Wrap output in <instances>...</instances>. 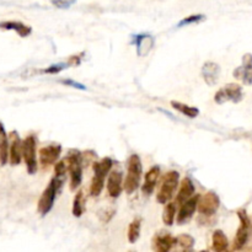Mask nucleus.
I'll return each mask as SVG.
<instances>
[{
    "mask_svg": "<svg viewBox=\"0 0 252 252\" xmlns=\"http://www.w3.org/2000/svg\"><path fill=\"white\" fill-rule=\"evenodd\" d=\"M63 182L64 179L54 176L53 179L51 180V182L48 184V186L46 187V189L43 191L42 196L39 197L38 203H37V212H38L41 216H47V214L52 211L57 196L59 194L62 186H63Z\"/></svg>",
    "mask_w": 252,
    "mask_h": 252,
    "instance_id": "obj_1",
    "label": "nucleus"
},
{
    "mask_svg": "<svg viewBox=\"0 0 252 252\" xmlns=\"http://www.w3.org/2000/svg\"><path fill=\"white\" fill-rule=\"evenodd\" d=\"M113 161L111 158H103L100 161L94 162V177L91 180L90 185V196L97 197L102 192L103 186H105V180L107 175L111 172Z\"/></svg>",
    "mask_w": 252,
    "mask_h": 252,
    "instance_id": "obj_2",
    "label": "nucleus"
},
{
    "mask_svg": "<svg viewBox=\"0 0 252 252\" xmlns=\"http://www.w3.org/2000/svg\"><path fill=\"white\" fill-rule=\"evenodd\" d=\"M142 160L137 154H132L128 158L127 176H126L125 184H123V187H125V191L127 192V194H132L137 191L140 184V179H142Z\"/></svg>",
    "mask_w": 252,
    "mask_h": 252,
    "instance_id": "obj_3",
    "label": "nucleus"
},
{
    "mask_svg": "<svg viewBox=\"0 0 252 252\" xmlns=\"http://www.w3.org/2000/svg\"><path fill=\"white\" fill-rule=\"evenodd\" d=\"M64 160L66 161L68 174L70 177V189L75 191L83 180V157L78 150H70Z\"/></svg>",
    "mask_w": 252,
    "mask_h": 252,
    "instance_id": "obj_4",
    "label": "nucleus"
},
{
    "mask_svg": "<svg viewBox=\"0 0 252 252\" xmlns=\"http://www.w3.org/2000/svg\"><path fill=\"white\" fill-rule=\"evenodd\" d=\"M22 159L26 164L27 172L34 175L38 169L37 162V139L33 134H30L22 140Z\"/></svg>",
    "mask_w": 252,
    "mask_h": 252,
    "instance_id": "obj_5",
    "label": "nucleus"
},
{
    "mask_svg": "<svg viewBox=\"0 0 252 252\" xmlns=\"http://www.w3.org/2000/svg\"><path fill=\"white\" fill-rule=\"evenodd\" d=\"M180 184V174L177 171H169L161 181L159 192L157 194V201L161 204H166L174 197L175 191Z\"/></svg>",
    "mask_w": 252,
    "mask_h": 252,
    "instance_id": "obj_6",
    "label": "nucleus"
},
{
    "mask_svg": "<svg viewBox=\"0 0 252 252\" xmlns=\"http://www.w3.org/2000/svg\"><path fill=\"white\" fill-rule=\"evenodd\" d=\"M238 217L239 219H240V225H239L235 239H234L233 250H241V249L246 245V243H248L249 240V235H250L251 220L250 218H249L245 209L238 211Z\"/></svg>",
    "mask_w": 252,
    "mask_h": 252,
    "instance_id": "obj_7",
    "label": "nucleus"
},
{
    "mask_svg": "<svg viewBox=\"0 0 252 252\" xmlns=\"http://www.w3.org/2000/svg\"><path fill=\"white\" fill-rule=\"evenodd\" d=\"M243 88L238 84H228V85L223 86V88L219 89L216 93L214 96V101H216L218 105H223V103L231 102L238 103L243 100Z\"/></svg>",
    "mask_w": 252,
    "mask_h": 252,
    "instance_id": "obj_8",
    "label": "nucleus"
},
{
    "mask_svg": "<svg viewBox=\"0 0 252 252\" xmlns=\"http://www.w3.org/2000/svg\"><path fill=\"white\" fill-rule=\"evenodd\" d=\"M62 154V147L59 144H49L41 148L38 152V161L43 170H47L49 166L58 161Z\"/></svg>",
    "mask_w": 252,
    "mask_h": 252,
    "instance_id": "obj_9",
    "label": "nucleus"
},
{
    "mask_svg": "<svg viewBox=\"0 0 252 252\" xmlns=\"http://www.w3.org/2000/svg\"><path fill=\"white\" fill-rule=\"evenodd\" d=\"M220 207V198L214 192H207L206 194L199 197L198 202V212L202 216L212 217L218 212Z\"/></svg>",
    "mask_w": 252,
    "mask_h": 252,
    "instance_id": "obj_10",
    "label": "nucleus"
},
{
    "mask_svg": "<svg viewBox=\"0 0 252 252\" xmlns=\"http://www.w3.org/2000/svg\"><path fill=\"white\" fill-rule=\"evenodd\" d=\"M199 197H201L199 194L192 196L189 201H186L185 203L181 204V208H180L176 217L177 224L182 225V224H186L187 221H189V219H191L192 217H193V214L196 213V209L198 208Z\"/></svg>",
    "mask_w": 252,
    "mask_h": 252,
    "instance_id": "obj_11",
    "label": "nucleus"
},
{
    "mask_svg": "<svg viewBox=\"0 0 252 252\" xmlns=\"http://www.w3.org/2000/svg\"><path fill=\"white\" fill-rule=\"evenodd\" d=\"M9 161L12 166H17L22 160V140L17 132L9 134Z\"/></svg>",
    "mask_w": 252,
    "mask_h": 252,
    "instance_id": "obj_12",
    "label": "nucleus"
},
{
    "mask_svg": "<svg viewBox=\"0 0 252 252\" xmlns=\"http://www.w3.org/2000/svg\"><path fill=\"white\" fill-rule=\"evenodd\" d=\"M234 76L243 81L245 85L252 84V54L248 53L243 57V64L234 70Z\"/></svg>",
    "mask_w": 252,
    "mask_h": 252,
    "instance_id": "obj_13",
    "label": "nucleus"
},
{
    "mask_svg": "<svg viewBox=\"0 0 252 252\" xmlns=\"http://www.w3.org/2000/svg\"><path fill=\"white\" fill-rule=\"evenodd\" d=\"M202 78L206 81L207 85L213 86L218 83L220 78V66L214 62H207L202 66Z\"/></svg>",
    "mask_w": 252,
    "mask_h": 252,
    "instance_id": "obj_14",
    "label": "nucleus"
},
{
    "mask_svg": "<svg viewBox=\"0 0 252 252\" xmlns=\"http://www.w3.org/2000/svg\"><path fill=\"white\" fill-rule=\"evenodd\" d=\"M123 176L122 172L120 171H111L108 174L107 179V192L110 194V197L112 198H117L120 197V194L122 193V189H125L123 187Z\"/></svg>",
    "mask_w": 252,
    "mask_h": 252,
    "instance_id": "obj_15",
    "label": "nucleus"
},
{
    "mask_svg": "<svg viewBox=\"0 0 252 252\" xmlns=\"http://www.w3.org/2000/svg\"><path fill=\"white\" fill-rule=\"evenodd\" d=\"M177 245L176 238L170 234H157L153 238V250L158 252H167Z\"/></svg>",
    "mask_w": 252,
    "mask_h": 252,
    "instance_id": "obj_16",
    "label": "nucleus"
},
{
    "mask_svg": "<svg viewBox=\"0 0 252 252\" xmlns=\"http://www.w3.org/2000/svg\"><path fill=\"white\" fill-rule=\"evenodd\" d=\"M160 176V167L153 166L150 167L149 171L145 174L144 184L142 186V192L144 196H150L154 192L155 187H157V182Z\"/></svg>",
    "mask_w": 252,
    "mask_h": 252,
    "instance_id": "obj_17",
    "label": "nucleus"
},
{
    "mask_svg": "<svg viewBox=\"0 0 252 252\" xmlns=\"http://www.w3.org/2000/svg\"><path fill=\"white\" fill-rule=\"evenodd\" d=\"M194 185L192 182V180L189 177H185L181 182V186H180L179 193L176 196V203L181 206L182 203H185L186 201H189L192 196H194Z\"/></svg>",
    "mask_w": 252,
    "mask_h": 252,
    "instance_id": "obj_18",
    "label": "nucleus"
},
{
    "mask_svg": "<svg viewBox=\"0 0 252 252\" xmlns=\"http://www.w3.org/2000/svg\"><path fill=\"white\" fill-rule=\"evenodd\" d=\"M0 30L15 31L20 37H27L31 34L32 29L29 25H25L20 21H2L0 22Z\"/></svg>",
    "mask_w": 252,
    "mask_h": 252,
    "instance_id": "obj_19",
    "label": "nucleus"
},
{
    "mask_svg": "<svg viewBox=\"0 0 252 252\" xmlns=\"http://www.w3.org/2000/svg\"><path fill=\"white\" fill-rule=\"evenodd\" d=\"M9 137L4 125L0 121V165H6L9 161Z\"/></svg>",
    "mask_w": 252,
    "mask_h": 252,
    "instance_id": "obj_20",
    "label": "nucleus"
},
{
    "mask_svg": "<svg viewBox=\"0 0 252 252\" xmlns=\"http://www.w3.org/2000/svg\"><path fill=\"white\" fill-rule=\"evenodd\" d=\"M229 241L225 234L221 230H216L212 236V249L216 252H224L228 250Z\"/></svg>",
    "mask_w": 252,
    "mask_h": 252,
    "instance_id": "obj_21",
    "label": "nucleus"
},
{
    "mask_svg": "<svg viewBox=\"0 0 252 252\" xmlns=\"http://www.w3.org/2000/svg\"><path fill=\"white\" fill-rule=\"evenodd\" d=\"M154 44V38L150 34H139L137 37V52L140 57H144L149 53Z\"/></svg>",
    "mask_w": 252,
    "mask_h": 252,
    "instance_id": "obj_22",
    "label": "nucleus"
},
{
    "mask_svg": "<svg viewBox=\"0 0 252 252\" xmlns=\"http://www.w3.org/2000/svg\"><path fill=\"white\" fill-rule=\"evenodd\" d=\"M85 194H84V191H78V193L75 194V197H74V201H73V209H71V212H73V216L76 217V218H79V217H81L84 214V212H85Z\"/></svg>",
    "mask_w": 252,
    "mask_h": 252,
    "instance_id": "obj_23",
    "label": "nucleus"
},
{
    "mask_svg": "<svg viewBox=\"0 0 252 252\" xmlns=\"http://www.w3.org/2000/svg\"><path fill=\"white\" fill-rule=\"evenodd\" d=\"M171 106L175 108V110L179 111L180 113H182V115L186 116V117L196 118L197 116L199 115L198 108L193 107V106L186 105V103L179 102V101H171Z\"/></svg>",
    "mask_w": 252,
    "mask_h": 252,
    "instance_id": "obj_24",
    "label": "nucleus"
},
{
    "mask_svg": "<svg viewBox=\"0 0 252 252\" xmlns=\"http://www.w3.org/2000/svg\"><path fill=\"white\" fill-rule=\"evenodd\" d=\"M176 206L175 203H171V202H167L165 204L164 212H162V221H164L165 225L171 226L175 221V217H176Z\"/></svg>",
    "mask_w": 252,
    "mask_h": 252,
    "instance_id": "obj_25",
    "label": "nucleus"
},
{
    "mask_svg": "<svg viewBox=\"0 0 252 252\" xmlns=\"http://www.w3.org/2000/svg\"><path fill=\"white\" fill-rule=\"evenodd\" d=\"M140 228H142V219L135 218L128 226V240L130 244H134L140 236Z\"/></svg>",
    "mask_w": 252,
    "mask_h": 252,
    "instance_id": "obj_26",
    "label": "nucleus"
},
{
    "mask_svg": "<svg viewBox=\"0 0 252 252\" xmlns=\"http://www.w3.org/2000/svg\"><path fill=\"white\" fill-rule=\"evenodd\" d=\"M177 245L181 246L182 250H191L194 245V239L192 238L191 235H187V234H184V235H180L176 238Z\"/></svg>",
    "mask_w": 252,
    "mask_h": 252,
    "instance_id": "obj_27",
    "label": "nucleus"
},
{
    "mask_svg": "<svg viewBox=\"0 0 252 252\" xmlns=\"http://www.w3.org/2000/svg\"><path fill=\"white\" fill-rule=\"evenodd\" d=\"M206 19V16L202 14H196V15H189V16L185 17L182 19L181 21L177 24V27H184V26H189V25H193V24H198V22H202L203 20Z\"/></svg>",
    "mask_w": 252,
    "mask_h": 252,
    "instance_id": "obj_28",
    "label": "nucleus"
},
{
    "mask_svg": "<svg viewBox=\"0 0 252 252\" xmlns=\"http://www.w3.org/2000/svg\"><path fill=\"white\" fill-rule=\"evenodd\" d=\"M66 172H68V166H66L65 160H61V161H57L54 164V176L64 179Z\"/></svg>",
    "mask_w": 252,
    "mask_h": 252,
    "instance_id": "obj_29",
    "label": "nucleus"
},
{
    "mask_svg": "<svg viewBox=\"0 0 252 252\" xmlns=\"http://www.w3.org/2000/svg\"><path fill=\"white\" fill-rule=\"evenodd\" d=\"M66 66H68V65H65V64H53V65L48 66V68H46V69H43V70H42V73H44V74H57V73H59V71L63 70V69H65Z\"/></svg>",
    "mask_w": 252,
    "mask_h": 252,
    "instance_id": "obj_30",
    "label": "nucleus"
},
{
    "mask_svg": "<svg viewBox=\"0 0 252 252\" xmlns=\"http://www.w3.org/2000/svg\"><path fill=\"white\" fill-rule=\"evenodd\" d=\"M52 2H53L57 7H63V9H66V7L70 6L71 4H74L75 0H52Z\"/></svg>",
    "mask_w": 252,
    "mask_h": 252,
    "instance_id": "obj_31",
    "label": "nucleus"
},
{
    "mask_svg": "<svg viewBox=\"0 0 252 252\" xmlns=\"http://www.w3.org/2000/svg\"><path fill=\"white\" fill-rule=\"evenodd\" d=\"M62 83L63 84H65V85H69V86H73V88H75V89H81V90H86V88L84 85H81V84H79V83H75V81H73V80H62Z\"/></svg>",
    "mask_w": 252,
    "mask_h": 252,
    "instance_id": "obj_32",
    "label": "nucleus"
},
{
    "mask_svg": "<svg viewBox=\"0 0 252 252\" xmlns=\"http://www.w3.org/2000/svg\"><path fill=\"white\" fill-rule=\"evenodd\" d=\"M80 58H81L80 54H79V56L70 57V58H69V63L73 64V65H79V64H80Z\"/></svg>",
    "mask_w": 252,
    "mask_h": 252,
    "instance_id": "obj_33",
    "label": "nucleus"
}]
</instances>
